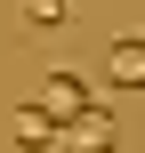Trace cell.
I'll return each instance as SVG.
<instances>
[{
  "instance_id": "5b68a950",
  "label": "cell",
  "mask_w": 145,
  "mask_h": 153,
  "mask_svg": "<svg viewBox=\"0 0 145 153\" xmlns=\"http://www.w3.org/2000/svg\"><path fill=\"white\" fill-rule=\"evenodd\" d=\"M16 153H48V121H40L32 105L16 113Z\"/></svg>"
},
{
  "instance_id": "6da1fadb",
  "label": "cell",
  "mask_w": 145,
  "mask_h": 153,
  "mask_svg": "<svg viewBox=\"0 0 145 153\" xmlns=\"http://www.w3.org/2000/svg\"><path fill=\"white\" fill-rule=\"evenodd\" d=\"M89 105H97V89H89L81 73H48V81H40V97H32V113H40L48 129H57V121H81Z\"/></svg>"
},
{
  "instance_id": "3957f363",
  "label": "cell",
  "mask_w": 145,
  "mask_h": 153,
  "mask_svg": "<svg viewBox=\"0 0 145 153\" xmlns=\"http://www.w3.org/2000/svg\"><path fill=\"white\" fill-rule=\"evenodd\" d=\"M16 24H24V32H65L73 8H65V0H16Z\"/></svg>"
},
{
  "instance_id": "277c9868",
  "label": "cell",
  "mask_w": 145,
  "mask_h": 153,
  "mask_svg": "<svg viewBox=\"0 0 145 153\" xmlns=\"http://www.w3.org/2000/svg\"><path fill=\"white\" fill-rule=\"evenodd\" d=\"M113 89H145V40H121L113 48Z\"/></svg>"
},
{
  "instance_id": "7a4b0ae2",
  "label": "cell",
  "mask_w": 145,
  "mask_h": 153,
  "mask_svg": "<svg viewBox=\"0 0 145 153\" xmlns=\"http://www.w3.org/2000/svg\"><path fill=\"white\" fill-rule=\"evenodd\" d=\"M48 153H121V129L89 105L81 121H57V129H48Z\"/></svg>"
}]
</instances>
